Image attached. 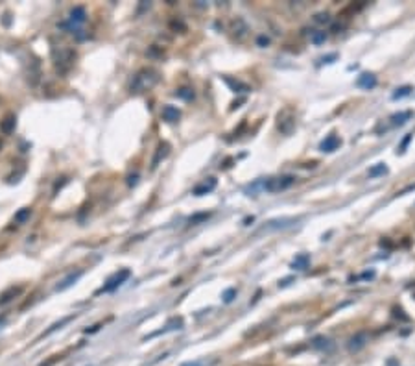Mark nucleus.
I'll return each mask as SVG.
<instances>
[{"mask_svg": "<svg viewBox=\"0 0 415 366\" xmlns=\"http://www.w3.org/2000/svg\"><path fill=\"white\" fill-rule=\"evenodd\" d=\"M159 80H161L159 71L151 69V67H144V69H140V71L133 76V80H131V84H130V89H131V92L140 94V92H146V91H149V89H153V87L159 84Z\"/></svg>", "mask_w": 415, "mask_h": 366, "instance_id": "1", "label": "nucleus"}, {"mask_svg": "<svg viewBox=\"0 0 415 366\" xmlns=\"http://www.w3.org/2000/svg\"><path fill=\"white\" fill-rule=\"evenodd\" d=\"M54 56V65L58 69L59 74H69L70 69L74 67V59H76V52L69 48V46H59L52 50Z\"/></svg>", "mask_w": 415, "mask_h": 366, "instance_id": "2", "label": "nucleus"}, {"mask_svg": "<svg viewBox=\"0 0 415 366\" xmlns=\"http://www.w3.org/2000/svg\"><path fill=\"white\" fill-rule=\"evenodd\" d=\"M293 183H295L293 176H275L268 178L262 183H259V187L264 192H280V190H286L288 187H292Z\"/></svg>", "mask_w": 415, "mask_h": 366, "instance_id": "3", "label": "nucleus"}, {"mask_svg": "<svg viewBox=\"0 0 415 366\" xmlns=\"http://www.w3.org/2000/svg\"><path fill=\"white\" fill-rule=\"evenodd\" d=\"M130 275H131V270H128V268H124V270H118L117 274H113L105 281V285L100 290H98L96 294H104V292H113V290H117L120 285H124V283L130 279Z\"/></svg>", "mask_w": 415, "mask_h": 366, "instance_id": "4", "label": "nucleus"}, {"mask_svg": "<svg viewBox=\"0 0 415 366\" xmlns=\"http://www.w3.org/2000/svg\"><path fill=\"white\" fill-rule=\"evenodd\" d=\"M277 128H279L284 135H290L295 128V115L292 109H282L279 113V120H277Z\"/></svg>", "mask_w": 415, "mask_h": 366, "instance_id": "5", "label": "nucleus"}, {"mask_svg": "<svg viewBox=\"0 0 415 366\" xmlns=\"http://www.w3.org/2000/svg\"><path fill=\"white\" fill-rule=\"evenodd\" d=\"M367 342H369V335L365 333V331H360L354 337H350L347 348H349V352H360Z\"/></svg>", "mask_w": 415, "mask_h": 366, "instance_id": "6", "label": "nucleus"}, {"mask_svg": "<svg viewBox=\"0 0 415 366\" xmlns=\"http://www.w3.org/2000/svg\"><path fill=\"white\" fill-rule=\"evenodd\" d=\"M15 126H17V117H15L13 113H7L6 117L0 120V131L4 135H11L15 131Z\"/></svg>", "mask_w": 415, "mask_h": 366, "instance_id": "7", "label": "nucleus"}, {"mask_svg": "<svg viewBox=\"0 0 415 366\" xmlns=\"http://www.w3.org/2000/svg\"><path fill=\"white\" fill-rule=\"evenodd\" d=\"M81 275H83V270H76V272H70V274L67 275L65 279H61V281L58 283V287H56V290H58V292H61V290H67V288L72 287L74 283L78 281Z\"/></svg>", "mask_w": 415, "mask_h": 366, "instance_id": "8", "label": "nucleus"}, {"mask_svg": "<svg viewBox=\"0 0 415 366\" xmlns=\"http://www.w3.org/2000/svg\"><path fill=\"white\" fill-rule=\"evenodd\" d=\"M39 80H41V63L37 59H33L32 63H30V71H28V84L32 85V87H35V85L39 84Z\"/></svg>", "mask_w": 415, "mask_h": 366, "instance_id": "9", "label": "nucleus"}, {"mask_svg": "<svg viewBox=\"0 0 415 366\" xmlns=\"http://www.w3.org/2000/svg\"><path fill=\"white\" fill-rule=\"evenodd\" d=\"M170 154V144L168 143H161L159 146H157V152L155 156H153V159H151V169H157V165L161 163L162 159H166Z\"/></svg>", "mask_w": 415, "mask_h": 366, "instance_id": "10", "label": "nucleus"}, {"mask_svg": "<svg viewBox=\"0 0 415 366\" xmlns=\"http://www.w3.org/2000/svg\"><path fill=\"white\" fill-rule=\"evenodd\" d=\"M340 144H342L340 137L332 133V135H329V137H325V141H321L319 148H321V152H334V150L340 148Z\"/></svg>", "mask_w": 415, "mask_h": 366, "instance_id": "11", "label": "nucleus"}, {"mask_svg": "<svg viewBox=\"0 0 415 366\" xmlns=\"http://www.w3.org/2000/svg\"><path fill=\"white\" fill-rule=\"evenodd\" d=\"M356 85L360 89H373L376 85V76L375 74H371V72H363V74L358 76Z\"/></svg>", "mask_w": 415, "mask_h": 366, "instance_id": "12", "label": "nucleus"}, {"mask_svg": "<svg viewBox=\"0 0 415 366\" xmlns=\"http://www.w3.org/2000/svg\"><path fill=\"white\" fill-rule=\"evenodd\" d=\"M214 187H216V180L214 178H207L203 183H200L198 187H194V192L196 196H203V194H207V192H210V190H214Z\"/></svg>", "mask_w": 415, "mask_h": 366, "instance_id": "13", "label": "nucleus"}, {"mask_svg": "<svg viewBox=\"0 0 415 366\" xmlns=\"http://www.w3.org/2000/svg\"><path fill=\"white\" fill-rule=\"evenodd\" d=\"M22 290H24L22 287H9L7 290H4V292L0 294V305H6V303H9L13 298H17V296L22 294Z\"/></svg>", "mask_w": 415, "mask_h": 366, "instance_id": "14", "label": "nucleus"}, {"mask_svg": "<svg viewBox=\"0 0 415 366\" xmlns=\"http://www.w3.org/2000/svg\"><path fill=\"white\" fill-rule=\"evenodd\" d=\"M162 118L166 120V122H177L179 120V117H181V111L177 109V107H174V105H164L162 107Z\"/></svg>", "mask_w": 415, "mask_h": 366, "instance_id": "15", "label": "nucleus"}, {"mask_svg": "<svg viewBox=\"0 0 415 366\" xmlns=\"http://www.w3.org/2000/svg\"><path fill=\"white\" fill-rule=\"evenodd\" d=\"M308 261H310V257H308L306 254H301V255H297V257L293 259L292 268H293V270H305V268L308 267Z\"/></svg>", "mask_w": 415, "mask_h": 366, "instance_id": "16", "label": "nucleus"}, {"mask_svg": "<svg viewBox=\"0 0 415 366\" xmlns=\"http://www.w3.org/2000/svg\"><path fill=\"white\" fill-rule=\"evenodd\" d=\"M410 117H412V111H402V113H397V115H393V117L389 118V120H391V126H402Z\"/></svg>", "mask_w": 415, "mask_h": 366, "instance_id": "17", "label": "nucleus"}, {"mask_svg": "<svg viewBox=\"0 0 415 366\" xmlns=\"http://www.w3.org/2000/svg\"><path fill=\"white\" fill-rule=\"evenodd\" d=\"M74 316H76V314H69V316H65V318H63L61 322H58V324H54V326L50 327L48 331H45V333H43V337H48L50 333H54V331H58V329H61V327L65 326V324H69L70 320H74Z\"/></svg>", "mask_w": 415, "mask_h": 366, "instance_id": "18", "label": "nucleus"}, {"mask_svg": "<svg viewBox=\"0 0 415 366\" xmlns=\"http://www.w3.org/2000/svg\"><path fill=\"white\" fill-rule=\"evenodd\" d=\"M30 216H32V209H30V207H24V209H20L19 213L15 215V222H17V224H24L28 218H30Z\"/></svg>", "mask_w": 415, "mask_h": 366, "instance_id": "19", "label": "nucleus"}, {"mask_svg": "<svg viewBox=\"0 0 415 366\" xmlns=\"http://www.w3.org/2000/svg\"><path fill=\"white\" fill-rule=\"evenodd\" d=\"M388 172V167L384 163H378L375 165V167H371L369 169V178H376V176H382V174H386Z\"/></svg>", "mask_w": 415, "mask_h": 366, "instance_id": "20", "label": "nucleus"}, {"mask_svg": "<svg viewBox=\"0 0 415 366\" xmlns=\"http://www.w3.org/2000/svg\"><path fill=\"white\" fill-rule=\"evenodd\" d=\"M410 92H412V87H408V85H406V87H401V89H397L395 92H393V98H404V96H408Z\"/></svg>", "mask_w": 415, "mask_h": 366, "instance_id": "21", "label": "nucleus"}, {"mask_svg": "<svg viewBox=\"0 0 415 366\" xmlns=\"http://www.w3.org/2000/svg\"><path fill=\"white\" fill-rule=\"evenodd\" d=\"M179 98H185V100H192L194 98V91L192 89H179V91L175 92Z\"/></svg>", "mask_w": 415, "mask_h": 366, "instance_id": "22", "label": "nucleus"}, {"mask_svg": "<svg viewBox=\"0 0 415 366\" xmlns=\"http://www.w3.org/2000/svg\"><path fill=\"white\" fill-rule=\"evenodd\" d=\"M234 296H236V288H229V290H225V292H223V296H221V298H223V301H225V303H231Z\"/></svg>", "mask_w": 415, "mask_h": 366, "instance_id": "23", "label": "nucleus"}, {"mask_svg": "<svg viewBox=\"0 0 415 366\" xmlns=\"http://www.w3.org/2000/svg\"><path fill=\"white\" fill-rule=\"evenodd\" d=\"M325 39H327V33H325V32H316L314 35H312V43H316V45L323 43Z\"/></svg>", "mask_w": 415, "mask_h": 366, "instance_id": "24", "label": "nucleus"}, {"mask_svg": "<svg viewBox=\"0 0 415 366\" xmlns=\"http://www.w3.org/2000/svg\"><path fill=\"white\" fill-rule=\"evenodd\" d=\"M208 213H200V215H194L192 218H190V224H198L201 222V220H205V218H208Z\"/></svg>", "mask_w": 415, "mask_h": 366, "instance_id": "25", "label": "nucleus"}, {"mask_svg": "<svg viewBox=\"0 0 415 366\" xmlns=\"http://www.w3.org/2000/svg\"><path fill=\"white\" fill-rule=\"evenodd\" d=\"M316 22H319V24H321V22H329V20H331V17H329V13H318L316 15Z\"/></svg>", "mask_w": 415, "mask_h": 366, "instance_id": "26", "label": "nucleus"}, {"mask_svg": "<svg viewBox=\"0 0 415 366\" xmlns=\"http://www.w3.org/2000/svg\"><path fill=\"white\" fill-rule=\"evenodd\" d=\"M183 366H203V363H200V361L198 363H185Z\"/></svg>", "mask_w": 415, "mask_h": 366, "instance_id": "27", "label": "nucleus"}, {"mask_svg": "<svg viewBox=\"0 0 415 366\" xmlns=\"http://www.w3.org/2000/svg\"><path fill=\"white\" fill-rule=\"evenodd\" d=\"M137 178H138V176H133V178H130V182H128V183H130V185H137Z\"/></svg>", "mask_w": 415, "mask_h": 366, "instance_id": "28", "label": "nucleus"}, {"mask_svg": "<svg viewBox=\"0 0 415 366\" xmlns=\"http://www.w3.org/2000/svg\"><path fill=\"white\" fill-rule=\"evenodd\" d=\"M264 43L268 45V37H260V39H259V45H264Z\"/></svg>", "mask_w": 415, "mask_h": 366, "instance_id": "29", "label": "nucleus"}, {"mask_svg": "<svg viewBox=\"0 0 415 366\" xmlns=\"http://www.w3.org/2000/svg\"><path fill=\"white\" fill-rule=\"evenodd\" d=\"M2 326H4V318H0V329H2Z\"/></svg>", "mask_w": 415, "mask_h": 366, "instance_id": "30", "label": "nucleus"}]
</instances>
